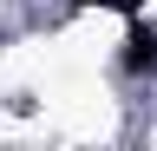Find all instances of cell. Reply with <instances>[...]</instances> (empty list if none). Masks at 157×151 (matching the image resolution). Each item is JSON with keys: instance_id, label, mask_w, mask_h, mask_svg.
<instances>
[{"instance_id": "1", "label": "cell", "mask_w": 157, "mask_h": 151, "mask_svg": "<svg viewBox=\"0 0 157 151\" xmlns=\"http://www.w3.org/2000/svg\"><path fill=\"white\" fill-rule=\"evenodd\" d=\"M118 72H124V79H151L157 72V26L144 13H131V33H124V46H118Z\"/></svg>"}, {"instance_id": "2", "label": "cell", "mask_w": 157, "mask_h": 151, "mask_svg": "<svg viewBox=\"0 0 157 151\" xmlns=\"http://www.w3.org/2000/svg\"><path fill=\"white\" fill-rule=\"evenodd\" d=\"M72 7H111V13H124V20H131V13H137V0H72Z\"/></svg>"}]
</instances>
